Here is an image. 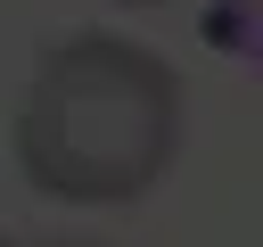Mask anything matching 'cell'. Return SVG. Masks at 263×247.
<instances>
[{
  "label": "cell",
  "instance_id": "1",
  "mask_svg": "<svg viewBox=\"0 0 263 247\" xmlns=\"http://www.w3.org/2000/svg\"><path fill=\"white\" fill-rule=\"evenodd\" d=\"M8 148L41 198L132 206L164 181L181 148V74L140 41L74 33L33 66L8 115Z\"/></svg>",
  "mask_w": 263,
  "mask_h": 247
},
{
  "label": "cell",
  "instance_id": "2",
  "mask_svg": "<svg viewBox=\"0 0 263 247\" xmlns=\"http://www.w3.org/2000/svg\"><path fill=\"white\" fill-rule=\"evenodd\" d=\"M49 247H90V239H49Z\"/></svg>",
  "mask_w": 263,
  "mask_h": 247
},
{
  "label": "cell",
  "instance_id": "3",
  "mask_svg": "<svg viewBox=\"0 0 263 247\" xmlns=\"http://www.w3.org/2000/svg\"><path fill=\"white\" fill-rule=\"evenodd\" d=\"M123 8H156V0H123Z\"/></svg>",
  "mask_w": 263,
  "mask_h": 247
}]
</instances>
